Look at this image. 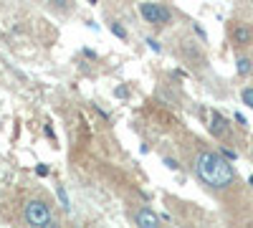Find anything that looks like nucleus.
I'll return each instance as SVG.
<instances>
[{
	"mask_svg": "<svg viewBox=\"0 0 253 228\" xmlns=\"http://www.w3.org/2000/svg\"><path fill=\"white\" fill-rule=\"evenodd\" d=\"M94 112H96V114H99L101 119H107V122H109V114H107V112H104L101 107H96V104H94Z\"/></svg>",
	"mask_w": 253,
	"mask_h": 228,
	"instance_id": "412c9836",
	"label": "nucleus"
},
{
	"mask_svg": "<svg viewBox=\"0 0 253 228\" xmlns=\"http://www.w3.org/2000/svg\"><path fill=\"white\" fill-rule=\"evenodd\" d=\"M56 198H58V203H61L63 213H71V198H69V193H66V188H63V185H56Z\"/></svg>",
	"mask_w": 253,
	"mask_h": 228,
	"instance_id": "1a4fd4ad",
	"label": "nucleus"
},
{
	"mask_svg": "<svg viewBox=\"0 0 253 228\" xmlns=\"http://www.w3.org/2000/svg\"><path fill=\"white\" fill-rule=\"evenodd\" d=\"M180 51H182V58L187 61L190 66H205V53H203V48L195 44V41L185 38L180 44Z\"/></svg>",
	"mask_w": 253,
	"mask_h": 228,
	"instance_id": "423d86ee",
	"label": "nucleus"
},
{
	"mask_svg": "<svg viewBox=\"0 0 253 228\" xmlns=\"http://www.w3.org/2000/svg\"><path fill=\"white\" fill-rule=\"evenodd\" d=\"M193 170L213 190H225L236 182V170L230 165V160L223 157L220 152H213V150H200L195 155Z\"/></svg>",
	"mask_w": 253,
	"mask_h": 228,
	"instance_id": "f257e3e1",
	"label": "nucleus"
},
{
	"mask_svg": "<svg viewBox=\"0 0 253 228\" xmlns=\"http://www.w3.org/2000/svg\"><path fill=\"white\" fill-rule=\"evenodd\" d=\"M48 5H51V10H56V13H71L74 0H48Z\"/></svg>",
	"mask_w": 253,
	"mask_h": 228,
	"instance_id": "9b49d317",
	"label": "nucleus"
},
{
	"mask_svg": "<svg viewBox=\"0 0 253 228\" xmlns=\"http://www.w3.org/2000/svg\"><path fill=\"white\" fill-rule=\"evenodd\" d=\"M193 31H195V36H200V41H203V44H205V41H208V33L198 26V23H193Z\"/></svg>",
	"mask_w": 253,
	"mask_h": 228,
	"instance_id": "dca6fc26",
	"label": "nucleus"
},
{
	"mask_svg": "<svg viewBox=\"0 0 253 228\" xmlns=\"http://www.w3.org/2000/svg\"><path fill=\"white\" fill-rule=\"evenodd\" d=\"M241 101L248 109H253V87H243L241 89Z\"/></svg>",
	"mask_w": 253,
	"mask_h": 228,
	"instance_id": "f8f14e48",
	"label": "nucleus"
},
{
	"mask_svg": "<svg viewBox=\"0 0 253 228\" xmlns=\"http://www.w3.org/2000/svg\"><path fill=\"white\" fill-rule=\"evenodd\" d=\"M114 96L117 99H129V89H126V87H117L114 89Z\"/></svg>",
	"mask_w": 253,
	"mask_h": 228,
	"instance_id": "2eb2a0df",
	"label": "nucleus"
},
{
	"mask_svg": "<svg viewBox=\"0 0 253 228\" xmlns=\"http://www.w3.org/2000/svg\"><path fill=\"white\" fill-rule=\"evenodd\" d=\"M251 5H253V0H251Z\"/></svg>",
	"mask_w": 253,
	"mask_h": 228,
	"instance_id": "b1692460",
	"label": "nucleus"
},
{
	"mask_svg": "<svg viewBox=\"0 0 253 228\" xmlns=\"http://www.w3.org/2000/svg\"><path fill=\"white\" fill-rule=\"evenodd\" d=\"M165 165H167L170 170H180V162H177V160H172V157H165Z\"/></svg>",
	"mask_w": 253,
	"mask_h": 228,
	"instance_id": "f3484780",
	"label": "nucleus"
},
{
	"mask_svg": "<svg viewBox=\"0 0 253 228\" xmlns=\"http://www.w3.org/2000/svg\"><path fill=\"white\" fill-rule=\"evenodd\" d=\"M144 44L150 46V48H152L155 53H162V44H160L157 38H152V36H147V38H144Z\"/></svg>",
	"mask_w": 253,
	"mask_h": 228,
	"instance_id": "ddd939ff",
	"label": "nucleus"
},
{
	"mask_svg": "<svg viewBox=\"0 0 253 228\" xmlns=\"http://www.w3.org/2000/svg\"><path fill=\"white\" fill-rule=\"evenodd\" d=\"M89 3H99V0H89Z\"/></svg>",
	"mask_w": 253,
	"mask_h": 228,
	"instance_id": "5701e85b",
	"label": "nucleus"
},
{
	"mask_svg": "<svg viewBox=\"0 0 253 228\" xmlns=\"http://www.w3.org/2000/svg\"><path fill=\"white\" fill-rule=\"evenodd\" d=\"M220 155H223V157H228L230 162H233V160L238 157V152H236V150H230V147H225V144H223V147H220Z\"/></svg>",
	"mask_w": 253,
	"mask_h": 228,
	"instance_id": "4468645a",
	"label": "nucleus"
},
{
	"mask_svg": "<svg viewBox=\"0 0 253 228\" xmlns=\"http://www.w3.org/2000/svg\"><path fill=\"white\" fill-rule=\"evenodd\" d=\"M109 31H112L119 41H129V31H126L124 23H119V20H109Z\"/></svg>",
	"mask_w": 253,
	"mask_h": 228,
	"instance_id": "9d476101",
	"label": "nucleus"
},
{
	"mask_svg": "<svg viewBox=\"0 0 253 228\" xmlns=\"http://www.w3.org/2000/svg\"><path fill=\"white\" fill-rule=\"evenodd\" d=\"M228 36H230V44L236 48H248L253 46V26L246 23V20H233L228 28Z\"/></svg>",
	"mask_w": 253,
	"mask_h": 228,
	"instance_id": "20e7f679",
	"label": "nucleus"
},
{
	"mask_svg": "<svg viewBox=\"0 0 253 228\" xmlns=\"http://www.w3.org/2000/svg\"><path fill=\"white\" fill-rule=\"evenodd\" d=\"M208 132L213 135L218 142H228L233 137V127H230V122L220 114V112H210V119H208Z\"/></svg>",
	"mask_w": 253,
	"mask_h": 228,
	"instance_id": "39448f33",
	"label": "nucleus"
},
{
	"mask_svg": "<svg viewBox=\"0 0 253 228\" xmlns=\"http://www.w3.org/2000/svg\"><path fill=\"white\" fill-rule=\"evenodd\" d=\"M36 173H38L41 178H46V175H48V168H46V165H38V168H36Z\"/></svg>",
	"mask_w": 253,
	"mask_h": 228,
	"instance_id": "6ab92c4d",
	"label": "nucleus"
},
{
	"mask_svg": "<svg viewBox=\"0 0 253 228\" xmlns=\"http://www.w3.org/2000/svg\"><path fill=\"white\" fill-rule=\"evenodd\" d=\"M84 56L91 58V61H96V58H99V56H96V51H91V48H84Z\"/></svg>",
	"mask_w": 253,
	"mask_h": 228,
	"instance_id": "aec40b11",
	"label": "nucleus"
},
{
	"mask_svg": "<svg viewBox=\"0 0 253 228\" xmlns=\"http://www.w3.org/2000/svg\"><path fill=\"white\" fill-rule=\"evenodd\" d=\"M236 74L243 76V79L253 74V58H251V56H243V53L236 56Z\"/></svg>",
	"mask_w": 253,
	"mask_h": 228,
	"instance_id": "6e6552de",
	"label": "nucleus"
},
{
	"mask_svg": "<svg viewBox=\"0 0 253 228\" xmlns=\"http://www.w3.org/2000/svg\"><path fill=\"white\" fill-rule=\"evenodd\" d=\"M236 122L241 124V127H248V122H246V117H243V114H236Z\"/></svg>",
	"mask_w": 253,
	"mask_h": 228,
	"instance_id": "4be33fe9",
	"label": "nucleus"
},
{
	"mask_svg": "<svg viewBox=\"0 0 253 228\" xmlns=\"http://www.w3.org/2000/svg\"><path fill=\"white\" fill-rule=\"evenodd\" d=\"M43 135H46L48 139H53V142H56V132H53V127H51V124H46V127H43Z\"/></svg>",
	"mask_w": 253,
	"mask_h": 228,
	"instance_id": "a211bd4d",
	"label": "nucleus"
},
{
	"mask_svg": "<svg viewBox=\"0 0 253 228\" xmlns=\"http://www.w3.org/2000/svg\"><path fill=\"white\" fill-rule=\"evenodd\" d=\"M139 8V15L147 26H155V28H167V26H172V10L167 8L165 3H155V0H142V3L137 5Z\"/></svg>",
	"mask_w": 253,
	"mask_h": 228,
	"instance_id": "7ed1b4c3",
	"label": "nucleus"
},
{
	"mask_svg": "<svg viewBox=\"0 0 253 228\" xmlns=\"http://www.w3.org/2000/svg\"><path fill=\"white\" fill-rule=\"evenodd\" d=\"M23 221H26V226H33V228H53V226H58L51 205L43 198H28L26 200Z\"/></svg>",
	"mask_w": 253,
	"mask_h": 228,
	"instance_id": "f03ea898",
	"label": "nucleus"
},
{
	"mask_svg": "<svg viewBox=\"0 0 253 228\" xmlns=\"http://www.w3.org/2000/svg\"><path fill=\"white\" fill-rule=\"evenodd\" d=\"M134 223H137L139 228H157V226H160V216L150 208V205H144V208H139V211L134 213Z\"/></svg>",
	"mask_w": 253,
	"mask_h": 228,
	"instance_id": "0eeeda50",
	"label": "nucleus"
}]
</instances>
